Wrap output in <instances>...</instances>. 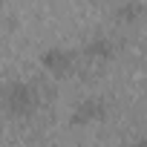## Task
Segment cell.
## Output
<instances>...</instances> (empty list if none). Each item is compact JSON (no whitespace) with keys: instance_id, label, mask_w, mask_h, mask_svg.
<instances>
[{"instance_id":"obj_3","label":"cell","mask_w":147,"mask_h":147,"mask_svg":"<svg viewBox=\"0 0 147 147\" xmlns=\"http://www.w3.org/2000/svg\"><path fill=\"white\" fill-rule=\"evenodd\" d=\"M104 118V101L101 98H87L72 113V124H95Z\"/></svg>"},{"instance_id":"obj_1","label":"cell","mask_w":147,"mask_h":147,"mask_svg":"<svg viewBox=\"0 0 147 147\" xmlns=\"http://www.w3.org/2000/svg\"><path fill=\"white\" fill-rule=\"evenodd\" d=\"M0 101H3V110L12 118H29L38 107V90L23 81H12L9 87H3Z\"/></svg>"},{"instance_id":"obj_4","label":"cell","mask_w":147,"mask_h":147,"mask_svg":"<svg viewBox=\"0 0 147 147\" xmlns=\"http://www.w3.org/2000/svg\"><path fill=\"white\" fill-rule=\"evenodd\" d=\"M113 52H115V46H113L110 38H95V40L87 43V49H84V55H87L90 61H110Z\"/></svg>"},{"instance_id":"obj_2","label":"cell","mask_w":147,"mask_h":147,"mask_svg":"<svg viewBox=\"0 0 147 147\" xmlns=\"http://www.w3.org/2000/svg\"><path fill=\"white\" fill-rule=\"evenodd\" d=\"M40 63H43V69L49 72V75L61 78V75H66V72L75 66V55L66 52V49H46L43 58H40Z\"/></svg>"}]
</instances>
